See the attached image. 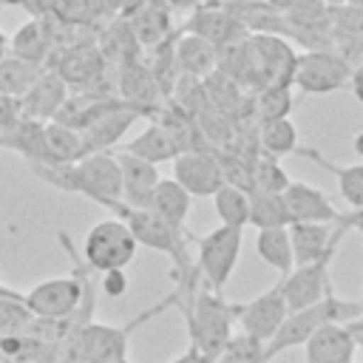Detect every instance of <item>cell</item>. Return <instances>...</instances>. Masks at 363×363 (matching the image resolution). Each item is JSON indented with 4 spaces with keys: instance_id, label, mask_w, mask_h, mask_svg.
Segmentation results:
<instances>
[{
    "instance_id": "1",
    "label": "cell",
    "mask_w": 363,
    "mask_h": 363,
    "mask_svg": "<svg viewBox=\"0 0 363 363\" xmlns=\"http://www.w3.org/2000/svg\"><path fill=\"white\" fill-rule=\"evenodd\" d=\"M179 303V292L173 289L170 295H164L159 303H150L147 309H142L136 318H130L122 326H111V323H85L74 332H68L60 340V363H122L128 360V340L136 329H142L150 318L162 315L164 309Z\"/></svg>"
},
{
    "instance_id": "2",
    "label": "cell",
    "mask_w": 363,
    "mask_h": 363,
    "mask_svg": "<svg viewBox=\"0 0 363 363\" xmlns=\"http://www.w3.org/2000/svg\"><path fill=\"white\" fill-rule=\"evenodd\" d=\"M43 182L65 190L79 193L96 204L102 201H119L122 199V173L116 153H91L82 156L74 164L62 167H31Z\"/></svg>"
},
{
    "instance_id": "3",
    "label": "cell",
    "mask_w": 363,
    "mask_h": 363,
    "mask_svg": "<svg viewBox=\"0 0 363 363\" xmlns=\"http://www.w3.org/2000/svg\"><path fill=\"white\" fill-rule=\"evenodd\" d=\"M357 318H363V306L357 301H346V298L335 295V289H332L323 301L286 315V320L281 323V329L275 332V337L264 346V360L272 363V357H278L281 352L295 349V346H303L326 323H352Z\"/></svg>"
},
{
    "instance_id": "4",
    "label": "cell",
    "mask_w": 363,
    "mask_h": 363,
    "mask_svg": "<svg viewBox=\"0 0 363 363\" xmlns=\"http://www.w3.org/2000/svg\"><path fill=\"white\" fill-rule=\"evenodd\" d=\"M184 312L187 320V337L190 343L216 363V357L221 354V349L227 346V340L235 335V309L233 303L224 301V295L210 292L207 286H201L193 298V303Z\"/></svg>"
},
{
    "instance_id": "5",
    "label": "cell",
    "mask_w": 363,
    "mask_h": 363,
    "mask_svg": "<svg viewBox=\"0 0 363 363\" xmlns=\"http://www.w3.org/2000/svg\"><path fill=\"white\" fill-rule=\"evenodd\" d=\"M190 241H196L199 247V258H196V269L201 284L221 295L230 275L235 272L238 255H241V241H244V230L235 227H216L207 235H193Z\"/></svg>"
},
{
    "instance_id": "6",
    "label": "cell",
    "mask_w": 363,
    "mask_h": 363,
    "mask_svg": "<svg viewBox=\"0 0 363 363\" xmlns=\"http://www.w3.org/2000/svg\"><path fill=\"white\" fill-rule=\"evenodd\" d=\"M139 244L130 235V230L119 221V218H102L96 221L82 244V258L91 269L96 272H111V269H125L133 255H136Z\"/></svg>"
},
{
    "instance_id": "7",
    "label": "cell",
    "mask_w": 363,
    "mask_h": 363,
    "mask_svg": "<svg viewBox=\"0 0 363 363\" xmlns=\"http://www.w3.org/2000/svg\"><path fill=\"white\" fill-rule=\"evenodd\" d=\"M349 79H352V68L332 48H315V51L298 54L295 77H292V85L298 91L320 96V94L346 88Z\"/></svg>"
},
{
    "instance_id": "8",
    "label": "cell",
    "mask_w": 363,
    "mask_h": 363,
    "mask_svg": "<svg viewBox=\"0 0 363 363\" xmlns=\"http://www.w3.org/2000/svg\"><path fill=\"white\" fill-rule=\"evenodd\" d=\"M233 309H235V323L241 326V332L264 346L275 337V332L281 329V323L289 315V306H286L278 284L247 303H233Z\"/></svg>"
},
{
    "instance_id": "9",
    "label": "cell",
    "mask_w": 363,
    "mask_h": 363,
    "mask_svg": "<svg viewBox=\"0 0 363 363\" xmlns=\"http://www.w3.org/2000/svg\"><path fill=\"white\" fill-rule=\"evenodd\" d=\"M68 88H85L91 85L94 79H99L111 65L105 62V57L99 54L96 48V37L94 40H85V43H77L71 48H62V51H54L48 65Z\"/></svg>"
},
{
    "instance_id": "10",
    "label": "cell",
    "mask_w": 363,
    "mask_h": 363,
    "mask_svg": "<svg viewBox=\"0 0 363 363\" xmlns=\"http://www.w3.org/2000/svg\"><path fill=\"white\" fill-rule=\"evenodd\" d=\"M173 179L190 196H216L224 187L218 150H184L173 159Z\"/></svg>"
},
{
    "instance_id": "11",
    "label": "cell",
    "mask_w": 363,
    "mask_h": 363,
    "mask_svg": "<svg viewBox=\"0 0 363 363\" xmlns=\"http://www.w3.org/2000/svg\"><path fill=\"white\" fill-rule=\"evenodd\" d=\"M332 258H335V255H326V258H320V261H315V264L295 267L286 278L278 281L289 312L306 309V306L323 301V298L332 292V278H329V264H332Z\"/></svg>"
},
{
    "instance_id": "12",
    "label": "cell",
    "mask_w": 363,
    "mask_h": 363,
    "mask_svg": "<svg viewBox=\"0 0 363 363\" xmlns=\"http://www.w3.org/2000/svg\"><path fill=\"white\" fill-rule=\"evenodd\" d=\"M184 31L187 34H196L201 40H207L210 45H216L218 51L221 48H230V45H238L244 43L250 34L235 23V17L224 9L221 0H207L204 6H199L196 11H190L187 23H184Z\"/></svg>"
},
{
    "instance_id": "13",
    "label": "cell",
    "mask_w": 363,
    "mask_h": 363,
    "mask_svg": "<svg viewBox=\"0 0 363 363\" xmlns=\"http://www.w3.org/2000/svg\"><path fill=\"white\" fill-rule=\"evenodd\" d=\"M147 116L145 111L128 105V102H116L111 111H105L102 116H96L79 136H82V156H91V153H111V147L130 130V125L136 119Z\"/></svg>"
},
{
    "instance_id": "14",
    "label": "cell",
    "mask_w": 363,
    "mask_h": 363,
    "mask_svg": "<svg viewBox=\"0 0 363 363\" xmlns=\"http://www.w3.org/2000/svg\"><path fill=\"white\" fill-rule=\"evenodd\" d=\"M281 196L289 213V224H337L340 221V210L332 204V199L306 182H289V187Z\"/></svg>"
},
{
    "instance_id": "15",
    "label": "cell",
    "mask_w": 363,
    "mask_h": 363,
    "mask_svg": "<svg viewBox=\"0 0 363 363\" xmlns=\"http://www.w3.org/2000/svg\"><path fill=\"white\" fill-rule=\"evenodd\" d=\"M346 233L349 230L343 224H289L295 267H306L326 255H335Z\"/></svg>"
},
{
    "instance_id": "16",
    "label": "cell",
    "mask_w": 363,
    "mask_h": 363,
    "mask_svg": "<svg viewBox=\"0 0 363 363\" xmlns=\"http://www.w3.org/2000/svg\"><path fill=\"white\" fill-rule=\"evenodd\" d=\"M68 94H71V88L51 68H45V74L20 99V116L34 119V122H51L60 113V108L65 105Z\"/></svg>"
},
{
    "instance_id": "17",
    "label": "cell",
    "mask_w": 363,
    "mask_h": 363,
    "mask_svg": "<svg viewBox=\"0 0 363 363\" xmlns=\"http://www.w3.org/2000/svg\"><path fill=\"white\" fill-rule=\"evenodd\" d=\"M116 91H119L122 102H128L145 113L156 111L159 99H162V88L142 60H133V62L116 68Z\"/></svg>"
},
{
    "instance_id": "18",
    "label": "cell",
    "mask_w": 363,
    "mask_h": 363,
    "mask_svg": "<svg viewBox=\"0 0 363 363\" xmlns=\"http://www.w3.org/2000/svg\"><path fill=\"white\" fill-rule=\"evenodd\" d=\"M133 37L139 40V45H162L167 43L173 23H170V9L164 6V0H136L128 14H125Z\"/></svg>"
},
{
    "instance_id": "19",
    "label": "cell",
    "mask_w": 363,
    "mask_h": 363,
    "mask_svg": "<svg viewBox=\"0 0 363 363\" xmlns=\"http://www.w3.org/2000/svg\"><path fill=\"white\" fill-rule=\"evenodd\" d=\"M187 147H184V139L173 130V128H167V125H162V122H150L139 136H133L128 145H125V153H130V156H136V159H145V162H150V164H162V162H170V159H176V156H182Z\"/></svg>"
},
{
    "instance_id": "20",
    "label": "cell",
    "mask_w": 363,
    "mask_h": 363,
    "mask_svg": "<svg viewBox=\"0 0 363 363\" xmlns=\"http://www.w3.org/2000/svg\"><path fill=\"white\" fill-rule=\"evenodd\" d=\"M116 162H119V173H122V201L130 207H150L153 190L162 182L159 167L145 159H136L125 150L116 153Z\"/></svg>"
},
{
    "instance_id": "21",
    "label": "cell",
    "mask_w": 363,
    "mask_h": 363,
    "mask_svg": "<svg viewBox=\"0 0 363 363\" xmlns=\"http://www.w3.org/2000/svg\"><path fill=\"white\" fill-rule=\"evenodd\" d=\"M354 352H357V346H354L346 323H326L303 343L306 363H352Z\"/></svg>"
},
{
    "instance_id": "22",
    "label": "cell",
    "mask_w": 363,
    "mask_h": 363,
    "mask_svg": "<svg viewBox=\"0 0 363 363\" xmlns=\"http://www.w3.org/2000/svg\"><path fill=\"white\" fill-rule=\"evenodd\" d=\"M9 51H11V57H20V60H26V62L48 65V60H51V54H54L51 17L40 14V17H31L28 23H23V26L11 34Z\"/></svg>"
},
{
    "instance_id": "23",
    "label": "cell",
    "mask_w": 363,
    "mask_h": 363,
    "mask_svg": "<svg viewBox=\"0 0 363 363\" xmlns=\"http://www.w3.org/2000/svg\"><path fill=\"white\" fill-rule=\"evenodd\" d=\"M173 54H176V71H179V77L204 82L210 74L218 71V48L210 45L207 40L196 37V34H187L184 31L173 43Z\"/></svg>"
},
{
    "instance_id": "24",
    "label": "cell",
    "mask_w": 363,
    "mask_h": 363,
    "mask_svg": "<svg viewBox=\"0 0 363 363\" xmlns=\"http://www.w3.org/2000/svg\"><path fill=\"white\" fill-rule=\"evenodd\" d=\"M79 159H82V136L60 122H45L40 162L31 167H62V164H74Z\"/></svg>"
},
{
    "instance_id": "25",
    "label": "cell",
    "mask_w": 363,
    "mask_h": 363,
    "mask_svg": "<svg viewBox=\"0 0 363 363\" xmlns=\"http://www.w3.org/2000/svg\"><path fill=\"white\" fill-rule=\"evenodd\" d=\"M298 156L315 162L318 167H323L326 173H332L337 179V190L343 196V201L349 204V210H360L363 207V162H354V164H335L329 162L320 150L315 147H298L295 150Z\"/></svg>"
},
{
    "instance_id": "26",
    "label": "cell",
    "mask_w": 363,
    "mask_h": 363,
    "mask_svg": "<svg viewBox=\"0 0 363 363\" xmlns=\"http://www.w3.org/2000/svg\"><path fill=\"white\" fill-rule=\"evenodd\" d=\"M96 48H99V54L105 57V62L113 65V68L139 60V51H142L139 40L133 37V31H130V26H128L125 17H116L113 23H108V26L96 34Z\"/></svg>"
},
{
    "instance_id": "27",
    "label": "cell",
    "mask_w": 363,
    "mask_h": 363,
    "mask_svg": "<svg viewBox=\"0 0 363 363\" xmlns=\"http://www.w3.org/2000/svg\"><path fill=\"white\" fill-rule=\"evenodd\" d=\"M190 207H193V196H190L176 179H162V182L156 184L153 199H150V210H153L162 221H167L173 230L187 233L184 224H187Z\"/></svg>"
},
{
    "instance_id": "28",
    "label": "cell",
    "mask_w": 363,
    "mask_h": 363,
    "mask_svg": "<svg viewBox=\"0 0 363 363\" xmlns=\"http://www.w3.org/2000/svg\"><path fill=\"white\" fill-rule=\"evenodd\" d=\"M255 252H258V258H261L264 264H269L281 278H286V275L295 269L289 227L258 230V235H255Z\"/></svg>"
},
{
    "instance_id": "29",
    "label": "cell",
    "mask_w": 363,
    "mask_h": 363,
    "mask_svg": "<svg viewBox=\"0 0 363 363\" xmlns=\"http://www.w3.org/2000/svg\"><path fill=\"white\" fill-rule=\"evenodd\" d=\"M45 74V65L37 62H26L20 57H0V96H11V99H23L28 94V88Z\"/></svg>"
},
{
    "instance_id": "30",
    "label": "cell",
    "mask_w": 363,
    "mask_h": 363,
    "mask_svg": "<svg viewBox=\"0 0 363 363\" xmlns=\"http://www.w3.org/2000/svg\"><path fill=\"white\" fill-rule=\"evenodd\" d=\"M255 142H258V150L267 153V156H289L295 153L301 145H298V128L295 122L286 116V119H269V122H261L258 130H255Z\"/></svg>"
},
{
    "instance_id": "31",
    "label": "cell",
    "mask_w": 363,
    "mask_h": 363,
    "mask_svg": "<svg viewBox=\"0 0 363 363\" xmlns=\"http://www.w3.org/2000/svg\"><path fill=\"white\" fill-rule=\"evenodd\" d=\"M213 207L216 216L221 218L224 227H235L244 230L250 224V193L233 184H224L216 196H213Z\"/></svg>"
},
{
    "instance_id": "32",
    "label": "cell",
    "mask_w": 363,
    "mask_h": 363,
    "mask_svg": "<svg viewBox=\"0 0 363 363\" xmlns=\"http://www.w3.org/2000/svg\"><path fill=\"white\" fill-rule=\"evenodd\" d=\"M250 224L255 230L289 227V213L281 193H250Z\"/></svg>"
},
{
    "instance_id": "33",
    "label": "cell",
    "mask_w": 363,
    "mask_h": 363,
    "mask_svg": "<svg viewBox=\"0 0 363 363\" xmlns=\"http://www.w3.org/2000/svg\"><path fill=\"white\" fill-rule=\"evenodd\" d=\"M252 111L258 125L269 119H286L292 111V91L284 85H264L252 96Z\"/></svg>"
},
{
    "instance_id": "34",
    "label": "cell",
    "mask_w": 363,
    "mask_h": 363,
    "mask_svg": "<svg viewBox=\"0 0 363 363\" xmlns=\"http://www.w3.org/2000/svg\"><path fill=\"white\" fill-rule=\"evenodd\" d=\"M43 125L45 122H34V119H23L14 125V130L6 136L3 147L20 153L23 159H28L31 164L40 162V150H43Z\"/></svg>"
},
{
    "instance_id": "35",
    "label": "cell",
    "mask_w": 363,
    "mask_h": 363,
    "mask_svg": "<svg viewBox=\"0 0 363 363\" xmlns=\"http://www.w3.org/2000/svg\"><path fill=\"white\" fill-rule=\"evenodd\" d=\"M289 176L281 167V162L275 156L267 153H255L252 159V193H284L289 187Z\"/></svg>"
},
{
    "instance_id": "36",
    "label": "cell",
    "mask_w": 363,
    "mask_h": 363,
    "mask_svg": "<svg viewBox=\"0 0 363 363\" xmlns=\"http://www.w3.org/2000/svg\"><path fill=\"white\" fill-rule=\"evenodd\" d=\"M31 323H34V315L23 303V295L20 292H11V295L0 298V337L26 335Z\"/></svg>"
},
{
    "instance_id": "37",
    "label": "cell",
    "mask_w": 363,
    "mask_h": 363,
    "mask_svg": "<svg viewBox=\"0 0 363 363\" xmlns=\"http://www.w3.org/2000/svg\"><path fill=\"white\" fill-rule=\"evenodd\" d=\"M216 363H267L264 360V343H258L250 335L238 332V335H233L227 340V346L221 349Z\"/></svg>"
},
{
    "instance_id": "38",
    "label": "cell",
    "mask_w": 363,
    "mask_h": 363,
    "mask_svg": "<svg viewBox=\"0 0 363 363\" xmlns=\"http://www.w3.org/2000/svg\"><path fill=\"white\" fill-rule=\"evenodd\" d=\"M17 122H20V99L0 96V147H3L6 136L14 130Z\"/></svg>"
},
{
    "instance_id": "39",
    "label": "cell",
    "mask_w": 363,
    "mask_h": 363,
    "mask_svg": "<svg viewBox=\"0 0 363 363\" xmlns=\"http://www.w3.org/2000/svg\"><path fill=\"white\" fill-rule=\"evenodd\" d=\"M102 292L108 298H122L128 292V275L125 269H111V272H102V281H99Z\"/></svg>"
},
{
    "instance_id": "40",
    "label": "cell",
    "mask_w": 363,
    "mask_h": 363,
    "mask_svg": "<svg viewBox=\"0 0 363 363\" xmlns=\"http://www.w3.org/2000/svg\"><path fill=\"white\" fill-rule=\"evenodd\" d=\"M337 224H343L346 230H357V233L363 235V207H360V210L340 213V221H337Z\"/></svg>"
},
{
    "instance_id": "41",
    "label": "cell",
    "mask_w": 363,
    "mask_h": 363,
    "mask_svg": "<svg viewBox=\"0 0 363 363\" xmlns=\"http://www.w3.org/2000/svg\"><path fill=\"white\" fill-rule=\"evenodd\" d=\"M170 363H213V360H210V357H204L193 343H187V349H184L179 357H173Z\"/></svg>"
},
{
    "instance_id": "42",
    "label": "cell",
    "mask_w": 363,
    "mask_h": 363,
    "mask_svg": "<svg viewBox=\"0 0 363 363\" xmlns=\"http://www.w3.org/2000/svg\"><path fill=\"white\" fill-rule=\"evenodd\" d=\"M349 85H352V91H354V96H357V102L363 105V60L352 68V79H349Z\"/></svg>"
},
{
    "instance_id": "43",
    "label": "cell",
    "mask_w": 363,
    "mask_h": 363,
    "mask_svg": "<svg viewBox=\"0 0 363 363\" xmlns=\"http://www.w3.org/2000/svg\"><path fill=\"white\" fill-rule=\"evenodd\" d=\"M204 3H207V0H164V6H167L170 11H173V9H176V11H196V9L204 6Z\"/></svg>"
},
{
    "instance_id": "44",
    "label": "cell",
    "mask_w": 363,
    "mask_h": 363,
    "mask_svg": "<svg viewBox=\"0 0 363 363\" xmlns=\"http://www.w3.org/2000/svg\"><path fill=\"white\" fill-rule=\"evenodd\" d=\"M346 329H349V335H352V340H354V346L363 352V318H357V320H352V323H346Z\"/></svg>"
},
{
    "instance_id": "45",
    "label": "cell",
    "mask_w": 363,
    "mask_h": 363,
    "mask_svg": "<svg viewBox=\"0 0 363 363\" xmlns=\"http://www.w3.org/2000/svg\"><path fill=\"white\" fill-rule=\"evenodd\" d=\"M352 150H354V156H357V159H363V130H360V133H354V139H352Z\"/></svg>"
},
{
    "instance_id": "46",
    "label": "cell",
    "mask_w": 363,
    "mask_h": 363,
    "mask_svg": "<svg viewBox=\"0 0 363 363\" xmlns=\"http://www.w3.org/2000/svg\"><path fill=\"white\" fill-rule=\"evenodd\" d=\"M326 9H340V6H349V0H323Z\"/></svg>"
},
{
    "instance_id": "47",
    "label": "cell",
    "mask_w": 363,
    "mask_h": 363,
    "mask_svg": "<svg viewBox=\"0 0 363 363\" xmlns=\"http://www.w3.org/2000/svg\"><path fill=\"white\" fill-rule=\"evenodd\" d=\"M11 292H14V289H9V286L3 284V275H0V298H6V295H11Z\"/></svg>"
},
{
    "instance_id": "48",
    "label": "cell",
    "mask_w": 363,
    "mask_h": 363,
    "mask_svg": "<svg viewBox=\"0 0 363 363\" xmlns=\"http://www.w3.org/2000/svg\"><path fill=\"white\" fill-rule=\"evenodd\" d=\"M3 48H6V40H3V34H0V57H3Z\"/></svg>"
},
{
    "instance_id": "49",
    "label": "cell",
    "mask_w": 363,
    "mask_h": 363,
    "mask_svg": "<svg viewBox=\"0 0 363 363\" xmlns=\"http://www.w3.org/2000/svg\"><path fill=\"white\" fill-rule=\"evenodd\" d=\"M238 3H252V0H238Z\"/></svg>"
},
{
    "instance_id": "50",
    "label": "cell",
    "mask_w": 363,
    "mask_h": 363,
    "mask_svg": "<svg viewBox=\"0 0 363 363\" xmlns=\"http://www.w3.org/2000/svg\"><path fill=\"white\" fill-rule=\"evenodd\" d=\"M0 363H6V360H3V357H0Z\"/></svg>"
},
{
    "instance_id": "51",
    "label": "cell",
    "mask_w": 363,
    "mask_h": 363,
    "mask_svg": "<svg viewBox=\"0 0 363 363\" xmlns=\"http://www.w3.org/2000/svg\"><path fill=\"white\" fill-rule=\"evenodd\" d=\"M122 363H128V360H122Z\"/></svg>"
},
{
    "instance_id": "52",
    "label": "cell",
    "mask_w": 363,
    "mask_h": 363,
    "mask_svg": "<svg viewBox=\"0 0 363 363\" xmlns=\"http://www.w3.org/2000/svg\"><path fill=\"white\" fill-rule=\"evenodd\" d=\"M360 306H363V301H360Z\"/></svg>"
}]
</instances>
